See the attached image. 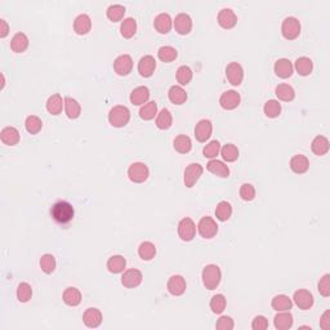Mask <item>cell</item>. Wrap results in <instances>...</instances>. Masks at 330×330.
I'll list each match as a JSON object with an SVG mask.
<instances>
[{"label": "cell", "mask_w": 330, "mask_h": 330, "mask_svg": "<svg viewBox=\"0 0 330 330\" xmlns=\"http://www.w3.org/2000/svg\"><path fill=\"white\" fill-rule=\"evenodd\" d=\"M50 214L53 217V220L61 224L68 223L70 220H72L75 214V210L72 205L67 201H57L52 206L50 209Z\"/></svg>", "instance_id": "6da1fadb"}, {"label": "cell", "mask_w": 330, "mask_h": 330, "mask_svg": "<svg viewBox=\"0 0 330 330\" xmlns=\"http://www.w3.org/2000/svg\"><path fill=\"white\" fill-rule=\"evenodd\" d=\"M129 120H131V111L128 110V107L123 105L114 106L109 112V121L115 128H123L128 124Z\"/></svg>", "instance_id": "7a4b0ae2"}, {"label": "cell", "mask_w": 330, "mask_h": 330, "mask_svg": "<svg viewBox=\"0 0 330 330\" xmlns=\"http://www.w3.org/2000/svg\"><path fill=\"white\" fill-rule=\"evenodd\" d=\"M201 277L204 286L206 289H209V290H214L220 285V279H222V272H220V268L217 264H208L202 270Z\"/></svg>", "instance_id": "3957f363"}, {"label": "cell", "mask_w": 330, "mask_h": 330, "mask_svg": "<svg viewBox=\"0 0 330 330\" xmlns=\"http://www.w3.org/2000/svg\"><path fill=\"white\" fill-rule=\"evenodd\" d=\"M281 34L287 40H293L295 38H298L299 34H301V22L298 21V18H285L283 21V25H281Z\"/></svg>", "instance_id": "277c9868"}, {"label": "cell", "mask_w": 330, "mask_h": 330, "mask_svg": "<svg viewBox=\"0 0 330 330\" xmlns=\"http://www.w3.org/2000/svg\"><path fill=\"white\" fill-rule=\"evenodd\" d=\"M150 171L145 163H133L128 168V177L134 183H143L149 178Z\"/></svg>", "instance_id": "5b68a950"}, {"label": "cell", "mask_w": 330, "mask_h": 330, "mask_svg": "<svg viewBox=\"0 0 330 330\" xmlns=\"http://www.w3.org/2000/svg\"><path fill=\"white\" fill-rule=\"evenodd\" d=\"M198 231L201 238L212 239L218 232V224L212 217H202L198 224Z\"/></svg>", "instance_id": "8992f818"}, {"label": "cell", "mask_w": 330, "mask_h": 330, "mask_svg": "<svg viewBox=\"0 0 330 330\" xmlns=\"http://www.w3.org/2000/svg\"><path fill=\"white\" fill-rule=\"evenodd\" d=\"M196 235V224L191 218H183L181 222L178 223V236L183 240V242H191L192 239L195 238Z\"/></svg>", "instance_id": "52a82bcc"}, {"label": "cell", "mask_w": 330, "mask_h": 330, "mask_svg": "<svg viewBox=\"0 0 330 330\" xmlns=\"http://www.w3.org/2000/svg\"><path fill=\"white\" fill-rule=\"evenodd\" d=\"M226 78L230 82V84L238 87L242 83L244 79V68L239 62H231L226 67Z\"/></svg>", "instance_id": "ba28073f"}, {"label": "cell", "mask_w": 330, "mask_h": 330, "mask_svg": "<svg viewBox=\"0 0 330 330\" xmlns=\"http://www.w3.org/2000/svg\"><path fill=\"white\" fill-rule=\"evenodd\" d=\"M202 174V167L198 163L190 164L187 168L185 169V177H183V181H185L186 187L191 188L195 186V183L199 181V178L201 177Z\"/></svg>", "instance_id": "9c48e42d"}, {"label": "cell", "mask_w": 330, "mask_h": 330, "mask_svg": "<svg viewBox=\"0 0 330 330\" xmlns=\"http://www.w3.org/2000/svg\"><path fill=\"white\" fill-rule=\"evenodd\" d=\"M142 272L137 268H129L121 276V284L125 287H137L142 284Z\"/></svg>", "instance_id": "30bf717a"}, {"label": "cell", "mask_w": 330, "mask_h": 330, "mask_svg": "<svg viewBox=\"0 0 330 330\" xmlns=\"http://www.w3.org/2000/svg\"><path fill=\"white\" fill-rule=\"evenodd\" d=\"M114 70L120 76H127L133 70V60L129 54H121L115 60Z\"/></svg>", "instance_id": "8fae6325"}, {"label": "cell", "mask_w": 330, "mask_h": 330, "mask_svg": "<svg viewBox=\"0 0 330 330\" xmlns=\"http://www.w3.org/2000/svg\"><path fill=\"white\" fill-rule=\"evenodd\" d=\"M174 29L181 35H187L192 30V20L187 13H178L173 21Z\"/></svg>", "instance_id": "7c38bea8"}, {"label": "cell", "mask_w": 330, "mask_h": 330, "mask_svg": "<svg viewBox=\"0 0 330 330\" xmlns=\"http://www.w3.org/2000/svg\"><path fill=\"white\" fill-rule=\"evenodd\" d=\"M240 101H242V97L236 90H227L220 98V107L224 110H234L240 105Z\"/></svg>", "instance_id": "4fadbf2b"}, {"label": "cell", "mask_w": 330, "mask_h": 330, "mask_svg": "<svg viewBox=\"0 0 330 330\" xmlns=\"http://www.w3.org/2000/svg\"><path fill=\"white\" fill-rule=\"evenodd\" d=\"M213 132V125L212 121L208 119H201L195 127V137L199 142H206L210 138Z\"/></svg>", "instance_id": "5bb4252c"}, {"label": "cell", "mask_w": 330, "mask_h": 330, "mask_svg": "<svg viewBox=\"0 0 330 330\" xmlns=\"http://www.w3.org/2000/svg\"><path fill=\"white\" fill-rule=\"evenodd\" d=\"M168 291L171 293L172 295H176V297H179L186 291V280L183 279V276L181 275H173V276L168 280Z\"/></svg>", "instance_id": "9a60e30c"}, {"label": "cell", "mask_w": 330, "mask_h": 330, "mask_svg": "<svg viewBox=\"0 0 330 330\" xmlns=\"http://www.w3.org/2000/svg\"><path fill=\"white\" fill-rule=\"evenodd\" d=\"M218 23L223 29H232L238 23V17L231 8H223L218 13Z\"/></svg>", "instance_id": "2e32d148"}, {"label": "cell", "mask_w": 330, "mask_h": 330, "mask_svg": "<svg viewBox=\"0 0 330 330\" xmlns=\"http://www.w3.org/2000/svg\"><path fill=\"white\" fill-rule=\"evenodd\" d=\"M83 323L90 329H96L102 324V313L98 308H88L83 315Z\"/></svg>", "instance_id": "e0dca14e"}, {"label": "cell", "mask_w": 330, "mask_h": 330, "mask_svg": "<svg viewBox=\"0 0 330 330\" xmlns=\"http://www.w3.org/2000/svg\"><path fill=\"white\" fill-rule=\"evenodd\" d=\"M293 299L301 309H309L313 306V295L306 289H299L295 291Z\"/></svg>", "instance_id": "ac0fdd59"}, {"label": "cell", "mask_w": 330, "mask_h": 330, "mask_svg": "<svg viewBox=\"0 0 330 330\" xmlns=\"http://www.w3.org/2000/svg\"><path fill=\"white\" fill-rule=\"evenodd\" d=\"M155 68H156V61L153 56H143L138 62V72L142 75L143 78H150L151 75L155 72Z\"/></svg>", "instance_id": "d6986e66"}, {"label": "cell", "mask_w": 330, "mask_h": 330, "mask_svg": "<svg viewBox=\"0 0 330 330\" xmlns=\"http://www.w3.org/2000/svg\"><path fill=\"white\" fill-rule=\"evenodd\" d=\"M273 70H275V74L279 76V78L286 79L290 78L291 74H293V64L287 58H280L275 62V66H273Z\"/></svg>", "instance_id": "ffe728a7"}, {"label": "cell", "mask_w": 330, "mask_h": 330, "mask_svg": "<svg viewBox=\"0 0 330 330\" xmlns=\"http://www.w3.org/2000/svg\"><path fill=\"white\" fill-rule=\"evenodd\" d=\"M150 98V89L145 86L137 87L131 93V102L134 106H143Z\"/></svg>", "instance_id": "44dd1931"}, {"label": "cell", "mask_w": 330, "mask_h": 330, "mask_svg": "<svg viewBox=\"0 0 330 330\" xmlns=\"http://www.w3.org/2000/svg\"><path fill=\"white\" fill-rule=\"evenodd\" d=\"M92 29V20L86 13L79 15L74 21V31L78 35H86Z\"/></svg>", "instance_id": "7402d4cb"}, {"label": "cell", "mask_w": 330, "mask_h": 330, "mask_svg": "<svg viewBox=\"0 0 330 330\" xmlns=\"http://www.w3.org/2000/svg\"><path fill=\"white\" fill-rule=\"evenodd\" d=\"M154 26H155L156 31L160 32V34H168L172 30L173 20H172V17L168 13H160V15H157L155 17Z\"/></svg>", "instance_id": "603a6c76"}, {"label": "cell", "mask_w": 330, "mask_h": 330, "mask_svg": "<svg viewBox=\"0 0 330 330\" xmlns=\"http://www.w3.org/2000/svg\"><path fill=\"white\" fill-rule=\"evenodd\" d=\"M293 315H291L289 311H283V312H279L275 319H273V325L277 330H287L293 327Z\"/></svg>", "instance_id": "cb8c5ba5"}, {"label": "cell", "mask_w": 330, "mask_h": 330, "mask_svg": "<svg viewBox=\"0 0 330 330\" xmlns=\"http://www.w3.org/2000/svg\"><path fill=\"white\" fill-rule=\"evenodd\" d=\"M206 169L210 172V173L216 174L220 178H227L230 176V168L220 160L212 159L209 163L206 164Z\"/></svg>", "instance_id": "d4e9b609"}, {"label": "cell", "mask_w": 330, "mask_h": 330, "mask_svg": "<svg viewBox=\"0 0 330 330\" xmlns=\"http://www.w3.org/2000/svg\"><path fill=\"white\" fill-rule=\"evenodd\" d=\"M330 149V143L329 139L327 137H324V135H317L315 137L311 143V150H312V153L317 156H324L325 154H328Z\"/></svg>", "instance_id": "484cf974"}, {"label": "cell", "mask_w": 330, "mask_h": 330, "mask_svg": "<svg viewBox=\"0 0 330 330\" xmlns=\"http://www.w3.org/2000/svg\"><path fill=\"white\" fill-rule=\"evenodd\" d=\"M1 142L7 146H16L20 142V132L15 127H5L0 133Z\"/></svg>", "instance_id": "4316f807"}, {"label": "cell", "mask_w": 330, "mask_h": 330, "mask_svg": "<svg viewBox=\"0 0 330 330\" xmlns=\"http://www.w3.org/2000/svg\"><path fill=\"white\" fill-rule=\"evenodd\" d=\"M309 161L305 155H294L290 159V169L297 174H303L308 171Z\"/></svg>", "instance_id": "83f0119b"}, {"label": "cell", "mask_w": 330, "mask_h": 330, "mask_svg": "<svg viewBox=\"0 0 330 330\" xmlns=\"http://www.w3.org/2000/svg\"><path fill=\"white\" fill-rule=\"evenodd\" d=\"M29 46V38L23 32H17L11 40V48L15 53H22Z\"/></svg>", "instance_id": "f1b7e54d"}, {"label": "cell", "mask_w": 330, "mask_h": 330, "mask_svg": "<svg viewBox=\"0 0 330 330\" xmlns=\"http://www.w3.org/2000/svg\"><path fill=\"white\" fill-rule=\"evenodd\" d=\"M64 302L70 307H76V306L80 305V302H82V293L79 289L74 286L67 287L66 290L64 291Z\"/></svg>", "instance_id": "f546056e"}, {"label": "cell", "mask_w": 330, "mask_h": 330, "mask_svg": "<svg viewBox=\"0 0 330 330\" xmlns=\"http://www.w3.org/2000/svg\"><path fill=\"white\" fill-rule=\"evenodd\" d=\"M65 112L68 119H78L82 114V107L76 100L71 97H65Z\"/></svg>", "instance_id": "4dcf8cb0"}, {"label": "cell", "mask_w": 330, "mask_h": 330, "mask_svg": "<svg viewBox=\"0 0 330 330\" xmlns=\"http://www.w3.org/2000/svg\"><path fill=\"white\" fill-rule=\"evenodd\" d=\"M272 308L277 312H283V311H289L293 307V302L291 299L285 294H279L276 297H273L272 302H271Z\"/></svg>", "instance_id": "1f68e13d"}, {"label": "cell", "mask_w": 330, "mask_h": 330, "mask_svg": "<svg viewBox=\"0 0 330 330\" xmlns=\"http://www.w3.org/2000/svg\"><path fill=\"white\" fill-rule=\"evenodd\" d=\"M62 109H65V100L60 94H53L50 96L46 101V110L52 115H60L62 112Z\"/></svg>", "instance_id": "d6a6232c"}, {"label": "cell", "mask_w": 330, "mask_h": 330, "mask_svg": "<svg viewBox=\"0 0 330 330\" xmlns=\"http://www.w3.org/2000/svg\"><path fill=\"white\" fill-rule=\"evenodd\" d=\"M168 97L174 105H183L187 101V93L181 86L171 87L169 92H168Z\"/></svg>", "instance_id": "836d02e7"}, {"label": "cell", "mask_w": 330, "mask_h": 330, "mask_svg": "<svg viewBox=\"0 0 330 330\" xmlns=\"http://www.w3.org/2000/svg\"><path fill=\"white\" fill-rule=\"evenodd\" d=\"M295 67L297 72L302 76H307L312 72L313 70V62L311 58L308 57H299L298 60L295 61V65L293 66Z\"/></svg>", "instance_id": "e575fe53"}, {"label": "cell", "mask_w": 330, "mask_h": 330, "mask_svg": "<svg viewBox=\"0 0 330 330\" xmlns=\"http://www.w3.org/2000/svg\"><path fill=\"white\" fill-rule=\"evenodd\" d=\"M135 31H137V21H135L134 18L128 17L124 18V20L121 21L120 34L124 36L125 39H129L132 36H134Z\"/></svg>", "instance_id": "d590c367"}, {"label": "cell", "mask_w": 330, "mask_h": 330, "mask_svg": "<svg viewBox=\"0 0 330 330\" xmlns=\"http://www.w3.org/2000/svg\"><path fill=\"white\" fill-rule=\"evenodd\" d=\"M173 124V116H172L171 111L168 109H163L159 114L156 115V127L161 131H167Z\"/></svg>", "instance_id": "8d00e7d4"}, {"label": "cell", "mask_w": 330, "mask_h": 330, "mask_svg": "<svg viewBox=\"0 0 330 330\" xmlns=\"http://www.w3.org/2000/svg\"><path fill=\"white\" fill-rule=\"evenodd\" d=\"M275 93L279 100L285 101V102H289V101H293L295 97V92L293 87L289 86V84H279L275 89Z\"/></svg>", "instance_id": "74e56055"}, {"label": "cell", "mask_w": 330, "mask_h": 330, "mask_svg": "<svg viewBox=\"0 0 330 330\" xmlns=\"http://www.w3.org/2000/svg\"><path fill=\"white\" fill-rule=\"evenodd\" d=\"M173 146H174V150L178 151L179 154L190 153L192 149L191 138H190L188 135H185V134L178 135V137H176V139H174Z\"/></svg>", "instance_id": "f35d334b"}, {"label": "cell", "mask_w": 330, "mask_h": 330, "mask_svg": "<svg viewBox=\"0 0 330 330\" xmlns=\"http://www.w3.org/2000/svg\"><path fill=\"white\" fill-rule=\"evenodd\" d=\"M127 261L123 256H112L107 261V268L111 273H120L124 271Z\"/></svg>", "instance_id": "ab89813d"}, {"label": "cell", "mask_w": 330, "mask_h": 330, "mask_svg": "<svg viewBox=\"0 0 330 330\" xmlns=\"http://www.w3.org/2000/svg\"><path fill=\"white\" fill-rule=\"evenodd\" d=\"M138 256L143 259V261H151L156 256V248L155 245L151 242H143L139 245L138 248Z\"/></svg>", "instance_id": "60d3db41"}, {"label": "cell", "mask_w": 330, "mask_h": 330, "mask_svg": "<svg viewBox=\"0 0 330 330\" xmlns=\"http://www.w3.org/2000/svg\"><path fill=\"white\" fill-rule=\"evenodd\" d=\"M106 15L110 21L112 22L121 21L125 15V7L124 5H121V4H112V5H110V7L107 8Z\"/></svg>", "instance_id": "b9f144b4"}, {"label": "cell", "mask_w": 330, "mask_h": 330, "mask_svg": "<svg viewBox=\"0 0 330 330\" xmlns=\"http://www.w3.org/2000/svg\"><path fill=\"white\" fill-rule=\"evenodd\" d=\"M25 127L26 131L29 132L30 134H38L42 131V128H43V121H42L40 117L35 116V115H30L26 119Z\"/></svg>", "instance_id": "7bdbcfd3"}, {"label": "cell", "mask_w": 330, "mask_h": 330, "mask_svg": "<svg viewBox=\"0 0 330 330\" xmlns=\"http://www.w3.org/2000/svg\"><path fill=\"white\" fill-rule=\"evenodd\" d=\"M157 115V105L156 102H147L145 103L142 107H141V110H139V116L143 120H153L154 117Z\"/></svg>", "instance_id": "ee69618b"}, {"label": "cell", "mask_w": 330, "mask_h": 330, "mask_svg": "<svg viewBox=\"0 0 330 330\" xmlns=\"http://www.w3.org/2000/svg\"><path fill=\"white\" fill-rule=\"evenodd\" d=\"M220 155L223 157L224 161L227 163H232L235 160H238L239 157V149L232 143H227L220 149Z\"/></svg>", "instance_id": "f6af8a7d"}, {"label": "cell", "mask_w": 330, "mask_h": 330, "mask_svg": "<svg viewBox=\"0 0 330 330\" xmlns=\"http://www.w3.org/2000/svg\"><path fill=\"white\" fill-rule=\"evenodd\" d=\"M231 214H232V206H231V204L228 201H220V204L217 205L216 208L217 220L224 222V220H230Z\"/></svg>", "instance_id": "bcb514c9"}, {"label": "cell", "mask_w": 330, "mask_h": 330, "mask_svg": "<svg viewBox=\"0 0 330 330\" xmlns=\"http://www.w3.org/2000/svg\"><path fill=\"white\" fill-rule=\"evenodd\" d=\"M157 56H159V58L163 61V62H167V64H169V62H173V61L177 58L178 53H177V49H176L174 46L164 45L159 49V52H157Z\"/></svg>", "instance_id": "7dc6e473"}, {"label": "cell", "mask_w": 330, "mask_h": 330, "mask_svg": "<svg viewBox=\"0 0 330 330\" xmlns=\"http://www.w3.org/2000/svg\"><path fill=\"white\" fill-rule=\"evenodd\" d=\"M263 111H264L266 116L273 119V117H277L281 114V105L279 103V101L276 100L267 101V102L264 103Z\"/></svg>", "instance_id": "c3c4849f"}, {"label": "cell", "mask_w": 330, "mask_h": 330, "mask_svg": "<svg viewBox=\"0 0 330 330\" xmlns=\"http://www.w3.org/2000/svg\"><path fill=\"white\" fill-rule=\"evenodd\" d=\"M192 70L188 66L183 65V66H179L177 70V82L181 84V86H187L188 83L192 80Z\"/></svg>", "instance_id": "681fc988"}, {"label": "cell", "mask_w": 330, "mask_h": 330, "mask_svg": "<svg viewBox=\"0 0 330 330\" xmlns=\"http://www.w3.org/2000/svg\"><path fill=\"white\" fill-rule=\"evenodd\" d=\"M226 308V297L223 294H216L213 295V298L210 299V309L214 313L220 315Z\"/></svg>", "instance_id": "f907efd6"}, {"label": "cell", "mask_w": 330, "mask_h": 330, "mask_svg": "<svg viewBox=\"0 0 330 330\" xmlns=\"http://www.w3.org/2000/svg\"><path fill=\"white\" fill-rule=\"evenodd\" d=\"M32 297V287L27 283H21L17 287V299L21 303L29 302Z\"/></svg>", "instance_id": "816d5d0a"}, {"label": "cell", "mask_w": 330, "mask_h": 330, "mask_svg": "<svg viewBox=\"0 0 330 330\" xmlns=\"http://www.w3.org/2000/svg\"><path fill=\"white\" fill-rule=\"evenodd\" d=\"M56 258H54L52 254H44L42 258H40V267H42V270L43 272L45 273H52L54 270H56Z\"/></svg>", "instance_id": "f5cc1de1"}, {"label": "cell", "mask_w": 330, "mask_h": 330, "mask_svg": "<svg viewBox=\"0 0 330 330\" xmlns=\"http://www.w3.org/2000/svg\"><path fill=\"white\" fill-rule=\"evenodd\" d=\"M220 143L217 141V139H214V141H210L208 145L204 147V150H202V154H204V156L205 157H209V159H214V157H217V155L220 153Z\"/></svg>", "instance_id": "db71d44e"}, {"label": "cell", "mask_w": 330, "mask_h": 330, "mask_svg": "<svg viewBox=\"0 0 330 330\" xmlns=\"http://www.w3.org/2000/svg\"><path fill=\"white\" fill-rule=\"evenodd\" d=\"M240 196L242 199L245 201H252L256 198V188L254 186L250 185V183H244V185L240 187Z\"/></svg>", "instance_id": "11a10c76"}, {"label": "cell", "mask_w": 330, "mask_h": 330, "mask_svg": "<svg viewBox=\"0 0 330 330\" xmlns=\"http://www.w3.org/2000/svg\"><path fill=\"white\" fill-rule=\"evenodd\" d=\"M319 293L323 297H329L330 295V275L329 273H325L319 281Z\"/></svg>", "instance_id": "9f6ffc18"}, {"label": "cell", "mask_w": 330, "mask_h": 330, "mask_svg": "<svg viewBox=\"0 0 330 330\" xmlns=\"http://www.w3.org/2000/svg\"><path fill=\"white\" fill-rule=\"evenodd\" d=\"M234 320L231 319L230 316H222V317L218 319L216 324V328L220 330H231L234 329Z\"/></svg>", "instance_id": "6f0895ef"}, {"label": "cell", "mask_w": 330, "mask_h": 330, "mask_svg": "<svg viewBox=\"0 0 330 330\" xmlns=\"http://www.w3.org/2000/svg\"><path fill=\"white\" fill-rule=\"evenodd\" d=\"M252 328L254 330H266L268 328V320L264 316H256L253 320Z\"/></svg>", "instance_id": "680465c9"}, {"label": "cell", "mask_w": 330, "mask_h": 330, "mask_svg": "<svg viewBox=\"0 0 330 330\" xmlns=\"http://www.w3.org/2000/svg\"><path fill=\"white\" fill-rule=\"evenodd\" d=\"M9 32V26H8L7 21L5 20H0V38H5Z\"/></svg>", "instance_id": "91938a15"}, {"label": "cell", "mask_w": 330, "mask_h": 330, "mask_svg": "<svg viewBox=\"0 0 330 330\" xmlns=\"http://www.w3.org/2000/svg\"><path fill=\"white\" fill-rule=\"evenodd\" d=\"M329 315H330V312H329V311H327V312L321 316V320H320V327L323 328L324 330H328L330 327V325H329Z\"/></svg>", "instance_id": "94428289"}]
</instances>
